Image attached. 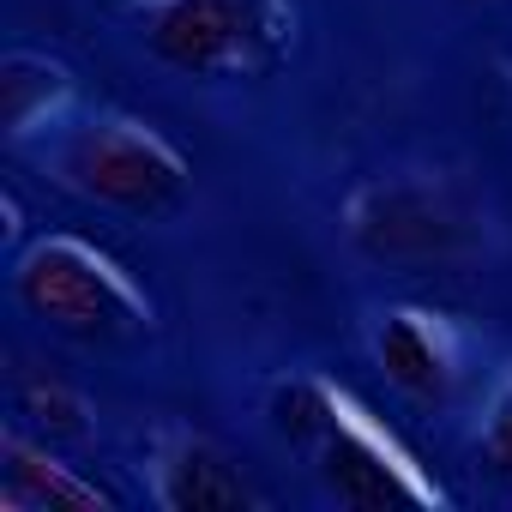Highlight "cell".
<instances>
[{"instance_id": "8992f818", "label": "cell", "mask_w": 512, "mask_h": 512, "mask_svg": "<svg viewBox=\"0 0 512 512\" xmlns=\"http://www.w3.org/2000/svg\"><path fill=\"white\" fill-rule=\"evenodd\" d=\"M374 362L404 398L446 404L464 380V338L452 320H440L428 308H392L374 326Z\"/></svg>"}, {"instance_id": "30bf717a", "label": "cell", "mask_w": 512, "mask_h": 512, "mask_svg": "<svg viewBox=\"0 0 512 512\" xmlns=\"http://www.w3.org/2000/svg\"><path fill=\"white\" fill-rule=\"evenodd\" d=\"M470 446H476V464L488 470V476H500V482H512V368L488 386V398H482V416H476V434H470Z\"/></svg>"}, {"instance_id": "5b68a950", "label": "cell", "mask_w": 512, "mask_h": 512, "mask_svg": "<svg viewBox=\"0 0 512 512\" xmlns=\"http://www.w3.org/2000/svg\"><path fill=\"white\" fill-rule=\"evenodd\" d=\"M13 290L31 320L49 332L85 338V344H115L151 326V296L133 284V272L103 253L85 235H43L19 253Z\"/></svg>"}, {"instance_id": "6da1fadb", "label": "cell", "mask_w": 512, "mask_h": 512, "mask_svg": "<svg viewBox=\"0 0 512 512\" xmlns=\"http://www.w3.org/2000/svg\"><path fill=\"white\" fill-rule=\"evenodd\" d=\"M272 428L314 464V476L356 512L392 506H440L446 488L422 470V458L344 386L320 374H296L272 392Z\"/></svg>"}, {"instance_id": "9c48e42d", "label": "cell", "mask_w": 512, "mask_h": 512, "mask_svg": "<svg viewBox=\"0 0 512 512\" xmlns=\"http://www.w3.org/2000/svg\"><path fill=\"white\" fill-rule=\"evenodd\" d=\"M67 97H73V85H67L61 61L31 55V49H13L7 61H0V127H7L13 145H25L43 127H55Z\"/></svg>"}, {"instance_id": "3957f363", "label": "cell", "mask_w": 512, "mask_h": 512, "mask_svg": "<svg viewBox=\"0 0 512 512\" xmlns=\"http://www.w3.org/2000/svg\"><path fill=\"white\" fill-rule=\"evenodd\" d=\"M43 169L73 187L91 205L127 211V217H157L181 205L187 193V157L145 121L133 115H85V121H55L37 139H25Z\"/></svg>"}, {"instance_id": "7a4b0ae2", "label": "cell", "mask_w": 512, "mask_h": 512, "mask_svg": "<svg viewBox=\"0 0 512 512\" xmlns=\"http://www.w3.org/2000/svg\"><path fill=\"white\" fill-rule=\"evenodd\" d=\"M344 223L392 272H458L488 253V211L446 175H374L350 193Z\"/></svg>"}, {"instance_id": "52a82bcc", "label": "cell", "mask_w": 512, "mask_h": 512, "mask_svg": "<svg viewBox=\"0 0 512 512\" xmlns=\"http://www.w3.org/2000/svg\"><path fill=\"white\" fill-rule=\"evenodd\" d=\"M151 488H157L163 512H247V506H260V488L199 434H169L157 446Z\"/></svg>"}, {"instance_id": "8fae6325", "label": "cell", "mask_w": 512, "mask_h": 512, "mask_svg": "<svg viewBox=\"0 0 512 512\" xmlns=\"http://www.w3.org/2000/svg\"><path fill=\"white\" fill-rule=\"evenodd\" d=\"M19 404H25V416L31 422H43L49 428V440H79L85 434V404L61 386V380H25L19 386Z\"/></svg>"}, {"instance_id": "ba28073f", "label": "cell", "mask_w": 512, "mask_h": 512, "mask_svg": "<svg viewBox=\"0 0 512 512\" xmlns=\"http://www.w3.org/2000/svg\"><path fill=\"white\" fill-rule=\"evenodd\" d=\"M0 506L7 512H97L109 506V494L85 482L73 464H61L49 446L7 428L0 434Z\"/></svg>"}, {"instance_id": "277c9868", "label": "cell", "mask_w": 512, "mask_h": 512, "mask_svg": "<svg viewBox=\"0 0 512 512\" xmlns=\"http://www.w3.org/2000/svg\"><path fill=\"white\" fill-rule=\"evenodd\" d=\"M145 49L187 79H260L296 43L290 0H133Z\"/></svg>"}]
</instances>
